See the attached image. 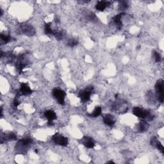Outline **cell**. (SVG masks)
I'll use <instances>...</instances> for the list:
<instances>
[{"instance_id":"obj_1","label":"cell","mask_w":164,"mask_h":164,"mask_svg":"<svg viewBox=\"0 0 164 164\" xmlns=\"http://www.w3.org/2000/svg\"><path fill=\"white\" fill-rule=\"evenodd\" d=\"M133 114L136 117L140 118L142 119H147L148 121H151L153 119V116L151 114L150 112L141 109L140 107H134L133 109Z\"/></svg>"},{"instance_id":"obj_2","label":"cell","mask_w":164,"mask_h":164,"mask_svg":"<svg viewBox=\"0 0 164 164\" xmlns=\"http://www.w3.org/2000/svg\"><path fill=\"white\" fill-rule=\"evenodd\" d=\"M164 83L163 80H159L157 81L155 85V90L156 96L158 100L161 103L163 102V96H164Z\"/></svg>"},{"instance_id":"obj_3","label":"cell","mask_w":164,"mask_h":164,"mask_svg":"<svg viewBox=\"0 0 164 164\" xmlns=\"http://www.w3.org/2000/svg\"><path fill=\"white\" fill-rule=\"evenodd\" d=\"M52 94L53 97L56 99L60 105H64L65 102V97L66 96L65 92L59 89H54L53 90Z\"/></svg>"},{"instance_id":"obj_4","label":"cell","mask_w":164,"mask_h":164,"mask_svg":"<svg viewBox=\"0 0 164 164\" xmlns=\"http://www.w3.org/2000/svg\"><path fill=\"white\" fill-rule=\"evenodd\" d=\"M32 143V140L30 138H25L24 139L20 140L16 146V149L19 151V152L22 153L23 151H26V150L31 145Z\"/></svg>"},{"instance_id":"obj_5","label":"cell","mask_w":164,"mask_h":164,"mask_svg":"<svg viewBox=\"0 0 164 164\" xmlns=\"http://www.w3.org/2000/svg\"><path fill=\"white\" fill-rule=\"evenodd\" d=\"M52 139L55 144L58 146H66L68 144V138L64 137L63 135L59 134V133H55L53 136Z\"/></svg>"},{"instance_id":"obj_6","label":"cell","mask_w":164,"mask_h":164,"mask_svg":"<svg viewBox=\"0 0 164 164\" xmlns=\"http://www.w3.org/2000/svg\"><path fill=\"white\" fill-rule=\"evenodd\" d=\"M92 90H93V87H87L86 89L80 91V92L79 93V97H80V99L84 102L89 101L90 98V96L92 94Z\"/></svg>"},{"instance_id":"obj_7","label":"cell","mask_w":164,"mask_h":164,"mask_svg":"<svg viewBox=\"0 0 164 164\" xmlns=\"http://www.w3.org/2000/svg\"><path fill=\"white\" fill-rule=\"evenodd\" d=\"M103 122L105 125L112 126L114 125V124L116 122V119L114 116H113L111 114H106L103 117Z\"/></svg>"},{"instance_id":"obj_8","label":"cell","mask_w":164,"mask_h":164,"mask_svg":"<svg viewBox=\"0 0 164 164\" xmlns=\"http://www.w3.org/2000/svg\"><path fill=\"white\" fill-rule=\"evenodd\" d=\"M20 93L24 96L30 95L31 93H32V89H30V87L27 84L22 83L21 84H20Z\"/></svg>"},{"instance_id":"obj_9","label":"cell","mask_w":164,"mask_h":164,"mask_svg":"<svg viewBox=\"0 0 164 164\" xmlns=\"http://www.w3.org/2000/svg\"><path fill=\"white\" fill-rule=\"evenodd\" d=\"M44 116L48 119V123H52V122L56 119V113L51 110H46L44 112Z\"/></svg>"},{"instance_id":"obj_10","label":"cell","mask_w":164,"mask_h":164,"mask_svg":"<svg viewBox=\"0 0 164 164\" xmlns=\"http://www.w3.org/2000/svg\"><path fill=\"white\" fill-rule=\"evenodd\" d=\"M82 144L87 148H92L95 146L94 140L92 138L88 137H85L82 138Z\"/></svg>"},{"instance_id":"obj_11","label":"cell","mask_w":164,"mask_h":164,"mask_svg":"<svg viewBox=\"0 0 164 164\" xmlns=\"http://www.w3.org/2000/svg\"><path fill=\"white\" fill-rule=\"evenodd\" d=\"M151 144L154 146L156 147L158 150L160 151L162 154L164 153V148H163V146H162V144L159 142L157 138L156 137H153L151 138Z\"/></svg>"},{"instance_id":"obj_12","label":"cell","mask_w":164,"mask_h":164,"mask_svg":"<svg viewBox=\"0 0 164 164\" xmlns=\"http://www.w3.org/2000/svg\"><path fill=\"white\" fill-rule=\"evenodd\" d=\"M110 2L99 1L97 2L96 5V8L99 11H103V10L110 5Z\"/></svg>"},{"instance_id":"obj_13","label":"cell","mask_w":164,"mask_h":164,"mask_svg":"<svg viewBox=\"0 0 164 164\" xmlns=\"http://www.w3.org/2000/svg\"><path fill=\"white\" fill-rule=\"evenodd\" d=\"M102 112V109L101 106H97L95 108V109L93 110L91 114H90L89 115L92 117H97L101 115Z\"/></svg>"},{"instance_id":"obj_14","label":"cell","mask_w":164,"mask_h":164,"mask_svg":"<svg viewBox=\"0 0 164 164\" xmlns=\"http://www.w3.org/2000/svg\"><path fill=\"white\" fill-rule=\"evenodd\" d=\"M149 128V125L147 124V122L146 121H141L139 125H138V130H139L141 132H144L146 131Z\"/></svg>"},{"instance_id":"obj_15","label":"cell","mask_w":164,"mask_h":164,"mask_svg":"<svg viewBox=\"0 0 164 164\" xmlns=\"http://www.w3.org/2000/svg\"><path fill=\"white\" fill-rule=\"evenodd\" d=\"M122 15V14H118L114 18V22L117 25V28L119 29H120L121 28V27H122V22H121Z\"/></svg>"},{"instance_id":"obj_16","label":"cell","mask_w":164,"mask_h":164,"mask_svg":"<svg viewBox=\"0 0 164 164\" xmlns=\"http://www.w3.org/2000/svg\"><path fill=\"white\" fill-rule=\"evenodd\" d=\"M51 23H46L45 24V33L47 35H53L55 30H53L52 28H51Z\"/></svg>"},{"instance_id":"obj_17","label":"cell","mask_w":164,"mask_h":164,"mask_svg":"<svg viewBox=\"0 0 164 164\" xmlns=\"http://www.w3.org/2000/svg\"><path fill=\"white\" fill-rule=\"evenodd\" d=\"M0 37H1V40L2 42H3L5 44L10 42V40H11V37H10L9 35L4 34L2 33H1V35H0Z\"/></svg>"},{"instance_id":"obj_18","label":"cell","mask_w":164,"mask_h":164,"mask_svg":"<svg viewBox=\"0 0 164 164\" xmlns=\"http://www.w3.org/2000/svg\"><path fill=\"white\" fill-rule=\"evenodd\" d=\"M153 57H154V59H155V60L156 61V62H161L162 60V56H161V55L156 52V51H154L153 52Z\"/></svg>"},{"instance_id":"obj_19","label":"cell","mask_w":164,"mask_h":164,"mask_svg":"<svg viewBox=\"0 0 164 164\" xmlns=\"http://www.w3.org/2000/svg\"><path fill=\"white\" fill-rule=\"evenodd\" d=\"M5 138H6V139L8 140H16L17 136L14 133H9L8 134L6 135Z\"/></svg>"},{"instance_id":"obj_20","label":"cell","mask_w":164,"mask_h":164,"mask_svg":"<svg viewBox=\"0 0 164 164\" xmlns=\"http://www.w3.org/2000/svg\"><path fill=\"white\" fill-rule=\"evenodd\" d=\"M77 44H78V40L75 39H70L68 40V45L70 46V47H74V46H76Z\"/></svg>"}]
</instances>
